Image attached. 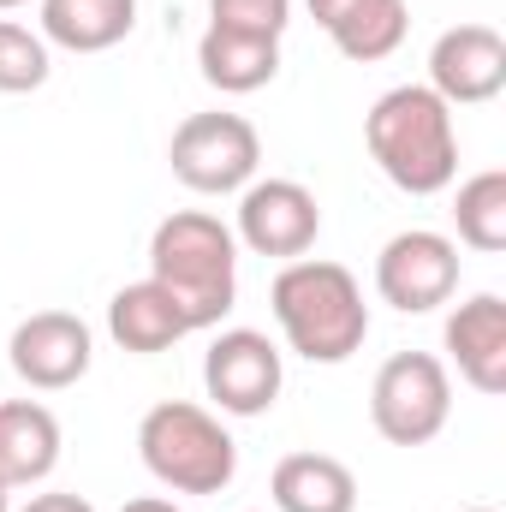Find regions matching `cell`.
<instances>
[{
  "instance_id": "6da1fadb",
  "label": "cell",
  "mask_w": 506,
  "mask_h": 512,
  "mask_svg": "<svg viewBox=\"0 0 506 512\" xmlns=\"http://www.w3.org/2000/svg\"><path fill=\"white\" fill-rule=\"evenodd\" d=\"M268 304L286 346L310 364H346L370 340V304L346 262H322V256L286 262L268 286Z\"/></svg>"
},
{
  "instance_id": "7a4b0ae2",
  "label": "cell",
  "mask_w": 506,
  "mask_h": 512,
  "mask_svg": "<svg viewBox=\"0 0 506 512\" xmlns=\"http://www.w3.org/2000/svg\"><path fill=\"white\" fill-rule=\"evenodd\" d=\"M364 143L405 197H435L459 179V131L453 108L429 84H399L364 114Z\"/></svg>"
},
{
  "instance_id": "3957f363",
  "label": "cell",
  "mask_w": 506,
  "mask_h": 512,
  "mask_svg": "<svg viewBox=\"0 0 506 512\" xmlns=\"http://www.w3.org/2000/svg\"><path fill=\"white\" fill-rule=\"evenodd\" d=\"M149 280L173 292L191 334L215 328L239 298V239L203 209H179L149 233Z\"/></svg>"
},
{
  "instance_id": "277c9868",
  "label": "cell",
  "mask_w": 506,
  "mask_h": 512,
  "mask_svg": "<svg viewBox=\"0 0 506 512\" xmlns=\"http://www.w3.org/2000/svg\"><path fill=\"white\" fill-rule=\"evenodd\" d=\"M137 453L149 477L173 495H221L239 477V447L215 411L191 399H161L137 423Z\"/></svg>"
},
{
  "instance_id": "5b68a950",
  "label": "cell",
  "mask_w": 506,
  "mask_h": 512,
  "mask_svg": "<svg viewBox=\"0 0 506 512\" xmlns=\"http://www.w3.org/2000/svg\"><path fill=\"white\" fill-rule=\"evenodd\" d=\"M453 417V382L435 352H393L370 387V423L393 447H429Z\"/></svg>"
},
{
  "instance_id": "8992f818",
  "label": "cell",
  "mask_w": 506,
  "mask_h": 512,
  "mask_svg": "<svg viewBox=\"0 0 506 512\" xmlns=\"http://www.w3.org/2000/svg\"><path fill=\"white\" fill-rule=\"evenodd\" d=\"M173 179L203 191V197H227L245 191L262 167V137L245 114H191L167 143Z\"/></svg>"
},
{
  "instance_id": "52a82bcc",
  "label": "cell",
  "mask_w": 506,
  "mask_h": 512,
  "mask_svg": "<svg viewBox=\"0 0 506 512\" xmlns=\"http://www.w3.org/2000/svg\"><path fill=\"white\" fill-rule=\"evenodd\" d=\"M376 292L399 316L441 310L459 292V245L447 233H429V227L393 233L376 256Z\"/></svg>"
},
{
  "instance_id": "ba28073f",
  "label": "cell",
  "mask_w": 506,
  "mask_h": 512,
  "mask_svg": "<svg viewBox=\"0 0 506 512\" xmlns=\"http://www.w3.org/2000/svg\"><path fill=\"white\" fill-rule=\"evenodd\" d=\"M90 358H96V340H90V322L72 316V310H36L12 328L6 340V364L12 376L36 393H60V387H78L90 376Z\"/></svg>"
},
{
  "instance_id": "9c48e42d",
  "label": "cell",
  "mask_w": 506,
  "mask_h": 512,
  "mask_svg": "<svg viewBox=\"0 0 506 512\" xmlns=\"http://www.w3.org/2000/svg\"><path fill=\"white\" fill-rule=\"evenodd\" d=\"M280 382H286L280 352L256 328H227L209 346V358H203V387H209V399L227 417H262V411H274Z\"/></svg>"
},
{
  "instance_id": "30bf717a",
  "label": "cell",
  "mask_w": 506,
  "mask_h": 512,
  "mask_svg": "<svg viewBox=\"0 0 506 512\" xmlns=\"http://www.w3.org/2000/svg\"><path fill=\"white\" fill-rule=\"evenodd\" d=\"M322 233V209H316V191L298 185V179H251L245 197H239V233L256 256H280V262H298V256L316 245Z\"/></svg>"
},
{
  "instance_id": "8fae6325",
  "label": "cell",
  "mask_w": 506,
  "mask_h": 512,
  "mask_svg": "<svg viewBox=\"0 0 506 512\" xmlns=\"http://www.w3.org/2000/svg\"><path fill=\"white\" fill-rule=\"evenodd\" d=\"M429 90L447 108H477L506 90V42L489 24H453L429 48Z\"/></svg>"
},
{
  "instance_id": "7c38bea8",
  "label": "cell",
  "mask_w": 506,
  "mask_h": 512,
  "mask_svg": "<svg viewBox=\"0 0 506 512\" xmlns=\"http://www.w3.org/2000/svg\"><path fill=\"white\" fill-rule=\"evenodd\" d=\"M441 340H447V352H453V364H459L465 382L477 387V393H489V399H501L506 393V304L495 292L465 298L447 316Z\"/></svg>"
},
{
  "instance_id": "4fadbf2b",
  "label": "cell",
  "mask_w": 506,
  "mask_h": 512,
  "mask_svg": "<svg viewBox=\"0 0 506 512\" xmlns=\"http://www.w3.org/2000/svg\"><path fill=\"white\" fill-rule=\"evenodd\" d=\"M60 465V417L36 399H0V483L24 489Z\"/></svg>"
},
{
  "instance_id": "5bb4252c",
  "label": "cell",
  "mask_w": 506,
  "mask_h": 512,
  "mask_svg": "<svg viewBox=\"0 0 506 512\" xmlns=\"http://www.w3.org/2000/svg\"><path fill=\"white\" fill-rule=\"evenodd\" d=\"M268 495L274 512H358V477L334 453H286Z\"/></svg>"
},
{
  "instance_id": "9a60e30c",
  "label": "cell",
  "mask_w": 506,
  "mask_h": 512,
  "mask_svg": "<svg viewBox=\"0 0 506 512\" xmlns=\"http://www.w3.org/2000/svg\"><path fill=\"white\" fill-rule=\"evenodd\" d=\"M108 334L126 346V352H167L173 340H185L191 334V322H185V310L173 304V292L167 286H155V280H131L114 292V304H108Z\"/></svg>"
},
{
  "instance_id": "2e32d148",
  "label": "cell",
  "mask_w": 506,
  "mask_h": 512,
  "mask_svg": "<svg viewBox=\"0 0 506 512\" xmlns=\"http://www.w3.org/2000/svg\"><path fill=\"white\" fill-rule=\"evenodd\" d=\"M137 24V0H42V42L66 54H108Z\"/></svg>"
},
{
  "instance_id": "e0dca14e",
  "label": "cell",
  "mask_w": 506,
  "mask_h": 512,
  "mask_svg": "<svg viewBox=\"0 0 506 512\" xmlns=\"http://www.w3.org/2000/svg\"><path fill=\"white\" fill-rule=\"evenodd\" d=\"M197 72L203 84H215L221 96H251L262 84H274L280 72V42L274 36H239V30H203L197 42Z\"/></svg>"
},
{
  "instance_id": "ac0fdd59",
  "label": "cell",
  "mask_w": 506,
  "mask_h": 512,
  "mask_svg": "<svg viewBox=\"0 0 506 512\" xmlns=\"http://www.w3.org/2000/svg\"><path fill=\"white\" fill-rule=\"evenodd\" d=\"M453 227H459V239H465L471 251H483V256L506 251V173L501 167H489V173H477V179L459 185V197H453Z\"/></svg>"
},
{
  "instance_id": "d6986e66",
  "label": "cell",
  "mask_w": 506,
  "mask_h": 512,
  "mask_svg": "<svg viewBox=\"0 0 506 512\" xmlns=\"http://www.w3.org/2000/svg\"><path fill=\"white\" fill-rule=\"evenodd\" d=\"M405 30H411V6H405V0H370V6H358V12H346L328 36H334V48H340L346 60L370 66V60H387V54L405 42Z\"/></svg>"
},
{
  "instance_id": "ffe728a7",
  "label": "cell",
  "mask_w": 506,
  "mask_h": 512,
  "mask_svg": "<svg viewBox=\"0 0 506 512\" xmlns=\"http://www.w3.org/2000/svg\"><path fill=\"white\" fill-rule=\"evenodd\" d=\"M48 42L12 18H0V96H30L48 84Z\"/></svg>"
},
{
  "instance_id": "44dd1931",
  "label": "cell",
  "mask_w": 506,
  "mask_h": 512,
  "mask_svg": "<svg viewBox=\"0 0 506 512\" xmlns=\"http://www.w3.org/2000/svg\"><path fill=\"white\" fill-rule=\"evenodd\" d=\"M209 24L215 30H239V36H286L292 24V0H209Z\"/></svg>"
},
{
  "instance_id": "7402d4cb",
  "label": "cell",
  "mask_w": 506,
  "mask_h": 512,
  "mask_svg": "<svg viewBox=\"0 0 506 512\" xmlns=\"http://www.w3.org/2000/svg\"><path fill=\"white\" fill-rule=\"evenodd\" d=\"M358 6H370V0H310V18L322 24V30H334L346 12H358Z\"/></svg>"
},
{
  "instance_id": "603a6c76",
  "label": "cell",
  "mask_w": 506,
  "mask_h": 512,
  "mask_svg": "<svg viewBox=\"0 0 506 512\" xmlns=\"http://www.w3.org/2000/svg\"><path fill=\"white\" fill-rule=\"evenodd\" d=\"M24 512H96L84 495H36Z\"/></svg>"
},
{
  "instance_id": "cb8c5ba5",
  "label": "cell",
  "mask_w": 506,
  "mask_h": 512,
  "mask_svg": "<svg viewBox=\"0 0 506 512\" xmlns=\"http://www.w3.org/2000/svg\"><path fill=\"white\" fill-rule=\"evenodd\" d=\"M120 512H179L173 501H161V495H137V501H126Z\"/></svg>"
},
{
  "instance_id": "d4e9b609",
  "label": "cell",
  "mask_w": 506,
  "mask_h": 512,
  "mask_svg": "<svg viewBox=\"0 0 506 512\" xmlns=\"http://www.w3.org/2000/svg\"><path fill=\"white\" fill-rule=\"evenodd\" d=\"M0 512H12V489L6 483H0Z\"/></svg>"
},
{
  "instance_id": "484cf974",
  "label": "cell",
  "mask_w": 506,
  "mask_h": 512,
  "mask_svg": "<svg viewBox=\"0 0 506 512\" xmlns=\"http://www.w3.org/2000/svg\"><path fill=\"white\" fill-rule=\"evenodd\" d=\"M6 6H24V0H0V12H6Z\"/></svg>"
},
{
  "instance_id": "4316f807",
  "label": "cell",
  "mask_w": 506,
  "mask_h": 512,
  "mask_svg": "<svg viewBox=\"0 0 506 512\" xmlns=\"http://www.w3.org/2000/svg\"><path fill=\"white\" fill-rule=\"evenodd\" d=\"M465 512H495V507H465Z\"/></svg>"
}]
</instances>
